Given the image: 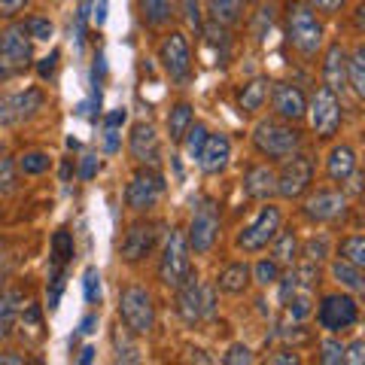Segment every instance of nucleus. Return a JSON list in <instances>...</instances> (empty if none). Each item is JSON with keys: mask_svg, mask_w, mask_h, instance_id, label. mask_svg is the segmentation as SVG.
<instances>
[{"mask_svg": "<svg viewBox=\"0 0 365 365\" xmlns=\"http://www.w3.org/2000/svg\"><path fill=\"white\" fill-rule=\"evenodd\" d=\"M287 37H289V46L302 58L314 61L319 49H323V40H326V28L319 21L317 9L307 6L304 0H289L287 6Z\"/></svg>", "mask_w": 365, "mask_h": 365, "instance_id": "obj_1", "label": "nucleus"}, {"mask_svg": "<svg viewBox=\"0 0 365 365\" xmlns=\"http://www.w3.org/2000/svg\"><path fill=\"white\" fill-rule=\"evenodd\" d=\"M253 146L259 155L274 158V162H283L287 155L299 153L302 146V134L292 122L283 119H262L253 128Z\"/></svg>", "mask_w": 365, "mask_h": 365, "instance_id": "obj_2", "label": "nucleus"}, {"mask_svg": "<svg viewBox=\"0 0 365 365\" xmlns=\"http://www.w3.org/2000/svg\"><path fill=\"white\" fill-rule=\"evenodd\" d=\"M119 323L131 335H150L155 329V304L143 287H125L119 295Z\"/></svg>", "mask_w": 365, "mask_h": 365, "instance_id": "obj_3", "label": "nucleus"}, {"mask_svg": "<svg viewBox=\"0 0 365 365\" xmlns=\"http://www.w3.org/2000/svg\"><path fill=\"white\" fill-rule=\"evenodd\" d=\"M189 253L192 250L186 244V235L180 228H170V235L165 237V247H162V259H158V280H162V287L177 289L192 274Z\"/></svg>", "mask_w": 365, "mask_h": 365, "instance_id": "obj_4", "label": "nucleus"}, {"mask_svg": "<svg viewBox=\"0 0 365 365\" xmlns=\"http://www.w3.org/2000/svg\"><path fill=\"white\" fill-rule=\"evenodd\" d=\"M280 225H283V210L265 201V207L253 216V222H247L241 232H237L235 247L241 250V253H262V250H268V244L274 241V235L280 232Z\"/></svg>", "mask_w": 365, "mask_h": 365, "instance_id": "obj_5", "label": "nucleus"}, {"mask_svg": "<svg viewBox=\"0 0 365 365\" xmlns=\"http://www.w3.org/2000/svg\"><path fill=\"white\" fill-rule=\"evenodd\" d=\"M317 319L329 335H338V332L353 329L359 323V302L353 299V295H344V292L323 295V299H319V307H317Z\"/></svg>", "mask_w": 365, "mask_h": 365, "instance_id": "obj_6", "label": "nucleus"}, {"mask_svg": "<svg viewBox=\"0 0 365 365\" xmlns=\"http://www.w3.org/2000/svg\"><path fill=\"white\" fill-rule=\"evenodd\" d=\"M43 107H46V95L37 86L25 91H6V95H0V128H13V125L40 116Z\"/></svg>", "mask_w": 365, "mask_h": 365, "instance_id": "obj_7", "label": "nucleus"}, {"mask_svg": "<svg viewBox=\"0 0 365 365\" xmlns=\"http://www.w3.org/2000/svg\"><path fill=\"white\" fill-rule=\"evenodd\" d=\"M314 182V158L304 153H292L283 158V168L277 174V195L283 201H295L302 198Z\"/></svg>", "mask_w": 365, "mask_h": 365, "instance_id": "obj_8", "label": "nucleus"}, {"mask_svg": "<svg viewBox=\"0 0 365 365\" xmlns=\"http://www.w3.org/2000/svg\"><path fill=\"white\" fill-rule=\"evenodd\" d=\"M162 195H165V177L158 174L153 165H143V168L131 177L128 186H125V204H128L134 213L153 210Z\"/></svg>", "mask_w": 365, "mask_h": 365, "instance_id": "obj_9", "label": "nucleus"}, {"mask_svg": "<svg viewBox=\"0 0 365 365\" xmlns=\"http://www.w3.org/2000/svg\"><path fill=\"white\" fill-rule=\"evenodd\" d=\"M158 61H162L165 73L170 76V83L186 86L192 79V52H189L186 34L170 31L168 37L158 43Z\"/></svg>", "mask_w": 365, "mask_h": 365, "instance_id": "obj_10", "label": "nucleus"}, {"mask_svg": "<svg viewBox=\"0 0 365 365\" xmlns=\"http://www.w3.org/2000/svg\"><path fill=\"white\" fill-rule=\"evenodd\" d=\"M216 237H220V210H216V204L204 198L195 213H192V220H189V235H186V244L192 253H198V256H207L213 244H216Z\"/></svg>", "mask_w": 365, "mask_h": 365, "instance_id": "obj_11", "label": "nucleus"}, {"mask_svg": "<svg viewBox=\"0 0 365 365\" xmlns=\"http://www.w3.org/2000/svg\"><path fill=\"white\" fill-rule=\"evenodd\" d=\"M307 116H311V128L317 137H335L341 128V101L335 91H329L326 86H319L314 91V98L307 101Z\"/></svg>", "mask_w": 365, "mask_h": 365, "instance_id": "obj_12", "label": "nucleus"}, {"mask_svg": "<svg viewBox=\"0 0 365 365\" xmlns=\"http://www.w3.org/2000/svg\"><path fill=\"white\" fill-rule=\"evenodd\" d=\"M302 213L311 222H338L347 213V195L341 189H319L314 195H307Z\"/></svg>", "mask_w": 365, "mask_h": 365, "instance_id": "obj_13", "label": "nucleus"}, {"mask_svg": "<svg viewBox=\"0 0 365 365\" xmlns=\"http://www.w3.org/2000/svg\"><path fill=\"white\" fill-rule=\"evenodd\" d=\"M271 110L283 122H302L307 116V98L292 83H271Z\"/></svg>", "mask_w": 365, "mask_h": 365, "instance_id": "obj_14", "label": "nucleus"}, {"mask_svg": "<svg viewBox=\"0 0 365 365\" xmlns=\"http://www.w3.org/2000/svg\"><path fill=\"white\" fill-rule=\"evenodd\" d=\"M31 55H34V46H31V34L25 31V21L0 31V58H4L9 67L25 71L31 64Z\"/></svg>", "mask_w": 365, "mask_h": 365, "instance_id": "obj_15", "label": "nucleus"}, {"mask_svg": "<svg viewBox=\"0 0 365 365\" xmlns=\"http://www.w3.org/2000/svg\"><path fill=\"white\" fill-rule=\"evenodd\" d=\"M155 241H158V225L155 222H134L128 232L122 235V244H119V253L125 262H143L146 256L155 250Z\"/></svg>", "mask_w": 365, "mask_h": 365, "instance_id": "obj_16", "label": "nucleus"}, {"mask_svg": "<svg viewBox=\"0 0 365 365\" xmlns=\"http://www.w3.org/2000/svg\"><path fill=\"white\" fill-rule=\"evenodd\" d=\"M195 162L201 168V174H207V177L222 174L228 162H232V140H228L225 134H207V140H204Z\"/></svg>", "mask_w": 365, "mask_h": 365, "instance_id": "obj_17", "label": "nucleus"}, {"mask_svg": "<svg viewBox=\"0 0 365 365\" xmlns=\"http://www.w3.org/2000/svg\"><path fill=\"white\" fill-rule=\"evenodd\" d=\"M241 192L250 201H271L277 195V170L271 165H253L241 180Z\"/></svg>", "mask_w": 365, "mask_h": 365, "instance_id": "obj_18", "label": "nucleus"}, {"mask_svg": "<svg viewBox=\"0 0 365 365\" xmlns=\"http://www.w3.org/2000/svg\"><path fill=\"white\" fill-rule=\"evenodd\" d=\"M128 153L137 165H158V134L150 122H137L128 134Z\"/></svg>", "mask_w": 365, "mask_h": 365, "instance_id": "obj_19", "label": "nucleus"}, {"mask_svg": "<svg viewBox=\"0 0 365 365\" xmlns=\"http://www.w3.org/2000/svg\"><path fill=\"white\" fill-rule=\"evenodd\" d=\"M323 86L335 95L347 91V52L341 43H332L323 55Z\"/></svg>", "mask_w": 365, "mask_h": 365, "instance_id": "obj_20", "label": "nucleus"}, {"mask_svg": "<svg viewBox=\"0 0 365 365\" xmlns=\"http://www.w3.org/2000/svg\"><path fill=\"white\" fill-rule=\"evenodd\" d=\"M177 314L186 326H195L201 319V283L198 274H189L177 287Z\"/></svg>", "mask_w": 365, "mask_h": 365, "instance_id": "obj_21", "label": "nucleus"}, {"mask_svg": "<svg viewBox=\"0 0 365 365\" xmlns=\"http://www.w3.org/2000/svg\"><path fill=\"white\" fill-rule=\"evenodd\" d=\"M326 174L332 182H338V186H344L347 180H353V174H356V153H353V146L341 143V146H332V150H329Z\"/></svg>", "mask_w": 365, "mask_h": 365, "instance_id": "obj_22", "label": "nucleus"}, {"mask_svg": "<svg viewBox=\"0 0 365 365\" xmlns=\"http://www.w3.org/2000/svg\"><path fill=\"white\" fill-rule=\"evenodd\" d=\"M253 283V274H250V265L247 262H228V265L220 271L216 277V289H222L228 295H244Z\"/></svg>", "mask_w": 365, "mask_h": 365, "instance_id": "obj_23", "label": "nucleus"}, {"mask_svg": "<svg viewBox=\"0 0 365 365\" xmlns=\"http://www.w3.org/2000/svg\"><path fill=\"white\" fill-rule=\"evenodd\" d=\"M271 247V259L277 262L280 268H292L295 262H299V235H295V228H283L274 235V241L268 244Z\"/></svg>", "mask_w": 365, "mask_h": 365, "instance_id": "obj_24", "label": "nucleus"}, {"mask_svg": "<svg viewBox=\"0 0 365 365\" xmlns=\"http://www.w3.org/2000/svg\"><path fill=\"white\" fill-rule=\"evenodd\" d=\"M268 91H271L268 76H253L241 91H237V107H241V113H259L268 101Z\"/></svg>", "mask_w": 365, "mask_h": 365, "instance_id": "obj_25", "label": "nucleus"}, {"mask_svg": "<svg viewBox=\"0 0 365 365\" xmlns=\"http://www.w3.org/2000/svg\"><path fill=\"white\" fill-rule=\"evenodd\" d=\"M177 16L174 0H140V19L150 28H168Z\"/></svg>", "mask_w": 365, "mask_h": 365, "instance_id": "obj_26", "label": "nucleus"}, {"mask_svg": "<svg viewBox=\"0 0 365 365\" xmlns=\"http://www.w3.org/2000/svg\"><path fill=\"white\" fill-rule=\"evenodd\" d=\"M207 13L216 25L232 28L244 19V0H207Z\"/></svg>", "mask_w": 365, "mask_h": 365, "instance_id": "obj_27", "label": "nucleus"}, {"mask_svg": "<svg viewBox=\"0 0 365 365\" xmlns=\"http://www.w3.org/2000/svg\"><path fill=\"white\" fill-rule=\"evenodd\" d=\"M19 307H21V292L9 289V292H0V341H6L16 329V319H19Z\"/></svg>", "mask_w": 365, "mask_h": 365, "instance_id": "obj_28", "label": "nucleus"}, {"mask_svg": "<svg viewBox=\"0 0 365 365\" xmlns=\"http://www.w3.org/2000/svg\"><path fill=\"white\" fill-rule=\"evenodd\" d=\"M329 271H332V277H335L344 289H350V292H362V289H365L362 268H359V265H353V262H347V259H341V256H338Z\"/></svg>", "mask_w": 365, "mask_h": 365, "instance_id": "obj_29", "label": "nucleus"}, {"mask_svg": "<svg viewBox=\"0 0 365 365\" xmlns=\"http://www.w3.org/2000/svg\"><path fill=\"white\" fill-rule=\"evenodd\" d=\"M195 122V113H192V104H186V101H180V104L170 107L168 113V134H170V140L180 143L182 140V134H186V128Z\"/></svg>", "mask_w": 365, "mask_h": 365, "instance_id": "obj_30", "label": "nucleus"}, {"mask_svg": "<svg viewBox=\"0 0 365 365\" xmlns=\"http://www.w3.org/2000/svg\"><path fill=\"white\" fill-rule=\"evenodd\" d=\"M113 350H116V359L119 362H140V347H137V341L131 338V332L125 329L122 323L113 329Z\"/></svg>", "mask_w": 365, "mask_h": 365, "instance_id": "obj_31", "label": "nucleus"}, {"mask_svg": "<svg viewBox=\"0 0 365 365\" xmlns=\"http://www.w3.org/2000/svg\"><path fill=\"white\" fill-rule=\"evenodd\" d=\"M73 253H76L73 235L67 232V228H58V232L52 235V265H55V271H61L67 262L73 259Z\"/></svg>", "mask_w": 365, "mask_h": 365, "instance_id": "obj_32", "label": "nucleus"}, {"mask_svg": "<svg viewBox=\"0 0 365 365\" xmlns=\"http://www.w3.org/2000/svg\"><path fill=\"white\" fill-rule=\"evenodd\" d=\"M347 86L353 88L356 98H365V49L362 46L347 58Z\"/></svg>", "mask_w": 365, "mask_h": 365, "instance_id": "obj_33", "label": "nucleus"}, {"mask_svg": "<svg viewBox=\"0 0 365 365\" xmlns=\"http://www.w3.org/2000/svg\"><path fill=\"white\" fill-rule=\"evenodd\" d=\"M338 256H341V259H347V262H353V265L365 268V235L353 232V235H347V237H341Z\"/></svg>", "mask_w": 365, "mask_h": 365, "instance_id": "obj_34", "label": "nucleus"}, {"mask_svg": "<svg viewBox=\"0 0 365 365\" xmlns=\"http://www.w3.org/2000/svg\"><path fill=\"white\" fill-rule=\"evenodd\" d=\"M49 165H52V158H49V153H43V150H28V153L19 155V170L25 177H40V174L49 170Z\"/></svg>", "mask_w": 365, "mask_h": 365, "instance_id": "obj_35", "label": "nucleus"}, {"mask_svg": "<svg viewBox=\"0 0 365 365\" xmlns=\"http://www.w3.org/2000/svg\"><path fill=\"white\" fill-rule=\"evenodd\" d=\"M250 274H253V283H259V287H274V283L280 280V265L274 259H259L253 268H250Z\"/></svg>", "mask_w": 365, "mask_h": 365, "instance_id": "obj_36", "label": "nucleus"}, {"mask_svg": "<svg viewBox=\"0 0 365 365\" xmlns=\"http://www.w3.org/2000/svg\"><path fill=\"white\" fill-rule=\"evenodd\" d=\"M207 125L204 122H192L189 128H186V134H182V146H186V155L189 158H198V153H201V146H204V140H207Z\"/></svg>", "mask_w": 365, "mask_h": 365, "instance_id": "obj_37", "label": "nucleus"}, {"mask_svg": "<svg viewBox=\"0 0 365 365\" xmlns=\"http://www.w3.org/2000/svg\"><path fill=\"white\" fill-rule=\"evenodd\" d=\"M204 37H207V43L213 46L216 52H220V58H225L228 55V31L222 25H216V21H210V25H201Z\"/></svg>", "mask_w": 365, "mask_h": 365, "instance_id": "obj_38", "label": "nucleus"}, {"mask_svg": "<svg viewBox=\"0 0 365 365\" xmlns=\"http://www.w3.org/2000/svg\"><path fill=\"white\" fill-rule=\"evenodd\" d=\"M299 256H304L307 262H317V265H319V262L329 256V237L326 235H319V237L314 235L311 241L304 244V250H299Z\"/></svg>", "mask_w": 365, "mask_h": 365, "instance_id": "obj_39", "label": "nucleus"}, {"mask_svg": "<svg viewBox=\"0 0 365 365\" xmlns=\"http://www.w3.org/2000/svg\"><path fill=\"white\" fill-rule=\"evenodd\" d=\"M319 362L323 365H341L344 362V344L335 338H326L323 344H319Z\"/></svg>", "mask_w": 365, "mask_h": 365, "instance_id": "obj_40", "label": "nucleus"}, {"mask_svg": "<svg viewBox=\"0 0 365 365\" xmlns=\"http://www.w3.org/2000/svg\"><path fill=\"white\" fill-rule=\"evenodd\" d=\"M83 292H86L88 304L101 302V274H98V268H86V274H83Z\"/></svg>", "mask_w": 365, "mask_h": 365, "instance_id": "obj_41", "label": "nucleus"}, {"mask_svg": "<svg viewBox=\"0 0 365 365\" xmlns=\"http://www.w3.org/2000/svg\"><path fill=\"white\" fill-rule=\"evenodd\" d=\"M222 362L225 365H250V362H256V356H253V350H250L247 344H232L225 350Z\"/></svg>", "mask_w": 365, "mask_h": 365, "instance_id": "obj_42", "label": "nucleus"}, {"mask_svg": "<svg viewBox=\"0 0 365 365\" xmlns=\"http://www.w3.org/2000/svg\"><path fill=\"white\" fill-rule=\"evenodd\" d=\"M25 31L31 34V40H49L52 34H55L49 19H28L25 21Z\"/></svg>", "mask_w": 365, "mask_h": 365, "instance_id": "obj_43", "label": "nucleus"}, {"mask_svg": "<svg viewBox=\"0 0 365 365\" xmlns=\"http://www.w3.org/2000/svg\"><path fill=\"white\" fill-rule=\"evenodd\" d=\"M180 6H182V16H186L189 28L201 31V25H204V16H201V0H180Z\"/></svg>", "mask_w": 365, "mask_h": 365, "instance_id": "obj_44", "label": "nucleus"}, {"mask_svg": "<svg viewBox=\"0 0 365 365\" xmlns=\"http://www.w3.org/2000/svg\"><path fill=\"white\" fill-rule=\"evenodd\" d=\"M58 61H61V52L55 49L52 55H46V58H40V64H37V76L43 79H55V73H58Z\"/></svg>", "mask_w": 365, "mask_h": 365, "instance_id": "obj_45", "label": "nucleus"}, {"mask_svg": "<svg viewBox=\"0 0 365 365\" xmlns=\"http://www.w3.org/2000/svg\"><path fill=\"white\" fill-rule=\"evenodd\" d=\"M216 314V287L201 283V319H210Z\"/></svg>", "mask_w": 365, "mask_h": 365, "instance_id": "obj_46", "label": "nucleus"}, {"mask_svg": "<svg viewBox=\"0 0 365 365\" xmlns=\"http://www.w3.org/2000/svg\"><path fill=\"white\" fill-rule=\"evenodd\" d=\"M307 6H314L317 13H326V16H335L347 6V0H304Z\"/></svg>", "mask_w": 365, "mask_h": 365, "instance_id": "obj_47", "label": "nucleus"}, {"mask_svg": "<svg viewBox=\"0 0 365 365\" xmlns=\"http://www.w3.org/2000/svg\"><path fill=\"white\" fill-rule=\"evenodd\" d=\"M64 287H67V283H64V271H55V274H52V287H49V307H52V311L61 304Z\"/></svg>", "mask_w": 365, "mask_h": 365, "instance_id": "obj_48", "label": "nucleus"}, {"mask_svg": "<svg viewBox=\"0 0 365 365\" xmlns=\"http://www.w3.org/2000/svg\"><path fill=\"white\" fill-rule=\"evenodd\" d=\"M344 362L347 365H362L365 362V344L356 338V341H350V344L344 347Z\"/></svg>", "mask_w": 365, "mask_h": 365, "instance_id": "obj_49", "label": "nucleus"}, {"mask_svg": "<svg viewBox=\"0 0 365 365\" xmlns=\"http://www.w3.org/2000/svg\"><path fill=\"white\" fill-rule=\"evenodd\" d=\"M16 189V177H13V162H0V195Z\"/></svg>", "mask_w": 365, "mask_h": 365, "instance_id": "obj_50", "label": "nucleus"}, {"mask_svg": "<svg viewBox=\"0 0 365 365\" xmlns=\"http://www.w3.org/2000/svg\"><path fill=\"white\" fill-rule=\"evenodd\" d=\"M104 73H107V58H104V52H98L95 55V67H91V86L101 88V83H104Z\"/></svg>", "mask_w": 365, "mask_h": 365, "instance_id": "obj_51", "label": "nucleus"}, {"mask_svg": "<svg viewBox=\"0 0 365 365\" xmlns=\"http://www.w3.org/2000/svg\"><path fill=\"white\" fill-rule=\"evenodd\" d=\"M98 168H101L98 155H83V162H79V180H91L98 174Z\"/></svg>", "mask_w": 365, "mask_h": 365, "instance_id": "obj_52", "label": "nucleus"}, {"mask_svg": "<svg viewBox=\"0 0 365 365\" xmlns=\"http://www.w3.org/2000/svg\"><path fill=\"white\" fill-rule=\"evenodd\" d=\"M271 21H274V9H259V16H256V37L262 40L265 37V28H271Z\"/></svg>", "mask_w": 365, "mask_h": 365, "instance_id": "obj_53", "label": "nucleus"}, {"mask_svg": "<svg viewBox=\"0 0 365 365\" xmlns=\"http://www.w3.org/2000/svg\"><path fill=\"white\" fill-rule=\"evenodd\" d=\"M125 119H128V110H125V107L113 110L110 116L104 119V128H119V125H125Z\"/></svg>", "mask_w": 365, "mask_h": 365, "instance_id": "obj_54", "label": "nucleus"}, {"mask_svg": "<svg viewBox=\"0 0 365 365\" xmlns=\"http://www.w3.org/2000/svg\"><path fill=\"white\" fill-rule=\"evenodd\" d=\"M28 0H0V16H16L19 9H25Z\"/></svg>", "mask_w": 365, "mask_h": 365, "instance_id": "obj_55", "label": "nucleus"}, {"mask_svg": "<svg viewBox=\"0 0 365 365\" xmlns=\"http://www.w3.org/2000/svg\"><path fill=\"white\" fill-rule=\"evenodd\" d=\"M268 362L271 365H277V362H299V353H295V350H277V353H274V356H268Z\"/></svg>", "mask_w": 365, "mask_h": 365, "instance_id": "obj_56", "label": "nucleus"}, {"mask_svg": "<svg viewBox=\"0 0 365 365\" xmlns=\"http://www.w3.org/2000/svg\"><path fill=\"white\" fill-rule=\"evenodd\" d=\"M104 150L107 153H116L119 150V128H107V134H104Z\"/></svg>", "mask_w": 365, "mask_h": 365, "instance_id": "obj_57", "label": "nucleus"}, {"mask_svg": "<svg viewBox=\"0 0 365 365\" xmlns=\"http://www.w3.org/2000/svg\"><path fill=\"white\" fill-rule=\"evenodd\" d=\"M95 326H98V314L83 317V323H79V335H91L95 332Z\"/></svg>", "mask_w": 365, "mask_h": 365, "instance_id": "obj_58", "label": "nucleus"}, {"mask_svg": "<svg viewBox=\"0 0 365 365\" xmlns=\"http://www.w3.org/2000/svg\"><path fill=\"white\" fill-rule=\"evenodd\" d=\"M28 359L25 356H19V353L13 350H6V353H0V365H25Z\"/></svg>", "mask_w": 365, "mask_h": 365, "instance_id": "obj_59", "label": "nucleus"}, {"mask_svg": "<svg viewBox=\"0 0 365 365\" xmlns=\"http://www.w3.org/2000/svg\"><path fill=\"white\" fill-rule=\"evenodd\" d=\"M16 73H19L16 67H9L4 58H0V83H6V79H9V76H16Z\"/></svg>", "mask_w": 365, "mask_h": 365, "instance_id": "obj_60", "label": "nucleus"}, {"mask_svg": "<svg viewBox=\"0 0 365 365\" xmlns=\"http://www.w3.org/2000/svg\"><path fill=\"white\" fill-rule=\"evenodd\" d=\"M95 19H98V25H104V19H107V0H101V4H98Z\"/></svg>", "mask_w": 365, "mask_h": 365, "instance_id": "obj_61", "label": "nucleus"}, {"mask_svg": "<svg viewBox=\"0 0 365 365\" xmlns=\"http://www.w3.org/2000/svg\"><path fill=\"white\" fill-rule=\"evenodd\" d=\"M91 359H95V347H86L83 353H79V362H83V365H88Z\"/></svg>", "mask_w": 365, "mask_h": 365, "instance_id": "obj_62", "label": "nucleus"}, {"mask_svg": "<svg viewBox=\"0 0 365 365\" xmlns=\"http://www.w3.org/2000/svg\"><path fill=\"white\" fill-rule=\"evenodd\" d=\"M71 177V162H64V168H61V180H67Z\"/></svg>", "mask_w": 365, "mask_h": 365, "instance_id": "obj_63", "label": "nucleus"}, {"mask_svg": "<svg viewBox=\"0 0 365 365\" xmlns=\"http://www.w3.org/2000/svg\"><path fill=\"white\" fill-rule=\"evenodd\" d=\"M4 274H6V268H4V259H0V280H4Z\"/></svg>", "mask_w": 365, "mask_h": 365, "instance_id": "obj_64", "label": "nucleus"}]
</instances>
